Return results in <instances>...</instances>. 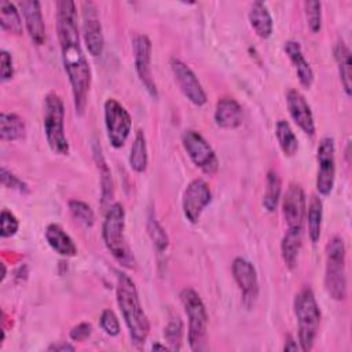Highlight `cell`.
Segmentation results:
<instances>
[{
	"label": "cell",
	"instance_id": "obj_35",
	"mask_svg": "<svg viewBox=\"0 0 352 352\" xmlns=\"http://www.w3.org/2000/svg\"><path fill=\"white\" fill-rule=\"evenodd\" d=\"M307 25L312 33H318L322 29V3L305 1L304 3Z\"/></svg>",
	"mask_w": 352,
	"mask_h": 352
},
{
	"label": "cell",
	"instance_id": "obj_3",
	"mask_svg": "<svg viewBox=\"0 0 352 352\" xmlns=\"http://www.w3.org/2000/svg\"><path fill=\"white\" fill-rule=\"evenodd\" d=\"M102 238L106 249L118 264L129 270L135 268L136 261L125 238V210L120 202L107 208L102 224Z\"/></svg>",
	"mask_w": 352,
	"mask_h": 352
},
{
	"label": "cell",
	"instance_id": "obj_17",
	"mask_svg": "<svg viewBox=\"0 0 352 352\" xmlns=\"http://www.w3.org/2000/svg\"><path fill=\"white\" fill-rule=\"evenodd\" d=\"M286 104L294 124L307 135H315V122L311 106L304 95L297 89H289L286 94Z\"/></svg>",
	"mask_w": 352,
	"mask_h": 352
},
{
	"label": "cell",
	"instance_id": "obj_37",
	"mask_svg": "<svg viewBox=\"0 0 352 352\" xmlns=\"http://www.w3.org/2000/svg\"><path fill=\"white\" fill-rule=\"evenodd\" d=\"M0 221H1L0 235H1L3 239L4 238H11L16 234V231L19 228V221L11 210L3 209L1 214H0Z\"/></svg>",
	"mask_w": 352,
	"mask_h": 352
},
{
	"label": "cell",
	"instance_id": "obj_15",
	"mask_svg": "<svg viewBox=\"0 0 352 352\" xmlns=\"http://www.w3.org/2000/svg\"><path fill=\"white\" fill-rule=\"evenodd\" d=\"M282 213L286 230L304 231V220L307 213V201L302 187L297 183L289 184L282 198Z\"/></svg>",
	"mask_w": 352,
	"mask_h": 352
},
{
	"label": "cell",
	"instance_id": "obj_42",
	"mask_svg": "<svg viewBox=\"0 0 352 352\" xmlns=\"http://www.w3.org/2000/svg\"><path fill=\"white\" fill-rule=\"evenodd\" d=\"M298 349H300V345H297V342L293 340L292 336H287V340L285 342L283 351H298Z\"/></svg>",
	"mask_w": 352,
	"mask_h": 352
},
{
	"label": "cell",
	"instance_id": "obj_18",
	"mask_svg": "<svg viewBox=\"0 0 352 352\" xmlns=\"http://www.w3.org/2000/svg\"><path fill=\"white\" fill-rule=\"evenodd\" d=\"M21 12L23 15L26 30L36 45H43L45 43V23L43 18L41 4L37 0H22L18 3Z\"/></svg>",
	"mask_w": 352,
	"mask_h": 352
},
{
	"label": "cell",
	"instance_id": "obj_21",
	"mask_svg": "<svg viewBox=\"0 0 352 352\" xmlns=\"http://www.w3.org/2000/svg\"><path fill=\"white\" fill-rule=\"evenodd\" d=\"M45 239L50 248L63 257H74L77 246L69 234L59 224H48L45 228Z\"/></svg>",
	"mask_w": 352,
	"mask_h": 352
},
{
	"label": "cell",
	"instance_id": "obj_43",
	"mask_svg": "<svg viewBox=\"0 0 352 352\" xmlns=\"http://www.w3.org/2000/svg\"><path fill=\"white\" fill-rule=\"evenodd\" d=\"M151 349L153 351H169V346H165V345H161V344H154L153 346H151Z\"/></svg>",
	"mask_w": 352,
	"mask_h": 352
},
{
	"label": "cell",
	"instance_id": "obj_28",
	"mask_svg": "<svg viewBox=\"0 0 352 352\" xmlns=\"http://www.w3.org/2000/svg\"><path fill=\"white\" fill-rule=\"evenodd\" d=\"M0 28L11 34L19 36L23 32L22 18L16 6L11 1H0Z\"/></svg>",
	"mask_w": 352,
	"mask_h": 352
},
{
	"label": "cell",
	"instance_id": "obj_10",
	"mask_svg": "<svg viewBox=\"0 0 352 352\" xmlns=\"http://www.w3.org/2000/svg\"><path fill=\"white\" fill-rule=\"evenodd\" d=\"M318 175L316 190L320 195H330L336 180V146L330 136L322 138L316 148Z\"/></svg>",
	"mask_w": 352,
	"mask_h": 352
},
{
	"label": "cell",
	"instance_id": "obj_32",
	"mask_svg": "<svg viewBox=\"0 0 352 352\" xmlns=\"http://www.w3.org/2000/svg\"><path fill=\"white\" fill-rule=\"evenodd\" d=\"M147 232L150 235V239L153 241V245H154L157 253L164 254L165 250L168 249L169 239H168V235H166L165 230L162 228V226L155 219L153 210L148 213V217H147Z\"/></svg>",
	"mask_w": 352,
	"mask_h": 352
},
{
	"label": "cell",
	"instance_id": "obj_14",
	"mask_svg": "<svg viewBox=\"0 0 352 352\" xmlns=\"http://www.w3.org/2000/svg\"><path fill=\"white\" fill-rule=\"evenodd\" d=\"M170 69L175 81L182 94L195 106H204L208 102L206 94L192 69L177 58L170 59Z\"/></svg>",
	"mask_w": 352,
	"mask_h": 352
},
{
	"label": "cell",
	"instance_id": "obj_34",
	"mask_svg": "<svg viewBox=\"0 0 352 352\" xmlns=\"http://www.w3.org/2000/svg\"><path fill=\"white\" fill-rule=\"evenodd\" d=\"M67 205H69V210H70L72 216H73L78 223H81V224L85 226V227L94 226L95 214H94L92 208H91L87 202L80 201V199H70V201L67 202Z\"/></svg>",
	"mask_w": 352,
	"mask_h": 352
},
{
	"label": "cell",
	"instance_id": "obj_23",
	"mask_svg": "<svg viewBox=\"0 0 352 352\" xmlns=\"http://www.w3.org/2000/svg\"><path fill=\"white\" fill-rule=\"evenodd\" d=\"M248 16H249L252 29L260 38H268L272 34V29H274L272 16L263 1L252 3Z\"/></svg>",
	"mask_w": 352,
	"mask_h": 352
},
{
	"label": "cell",
	"instance_id": "obj_38",
	"mask_svg": "<svg viewBox=\"0 0 352 352\" xmlns=\"http://www.w3.org/2000/svg\"><path fill=\"white\" fill-rule=\"evenodd\" d=\"M1 184L6 187V188H11V190H16L19 192H29V187L28 184L21 180L18 176H15L11 170H8L6 166H1Z\"/></svg>",
	"mask_w": 352,
	"mask_h": 352
},
{
	"label": "cell",
	"instance_id": "obj_20",
	"mask_svg": "<svg viewBox=\"0 0 352 352\" xmlns=\"http://www.w3.org/2000/svg\"><path fill=\"white\" fill-rule=\"evenodd\" d=\"M283 50H285V54L287 55V58L290 59L292 65L294 66V70H296L300 84L304 88H311L315 76H314V70H312L311 65L308 63V60L305 59V56L302 54L300 43L296 40H287V41H285Z\"/></svg>",
	"mask_w": 352,
	"mask_h": 352
},
{
	"label": "cell",
	"instance_id": "obj_11",
	"mask_svg": "<svg viewBox=\"0 0 352 352\" xmlns=\"http://www.w3.org/2000/svg\"><path fill=\"white\" fill-rule=\"evenodd\" d=\"M212 201V191L209 184L204 179H194L191 180L182 198V209L184 217L195 224L198 223L202 212Z\"/></svg>",
	"mask_w": 352,
	"mask_h": 352
},
{
	"label": "cell",
	"instance_id": "obj_33",
	"mask_svg": "<svg viewBox=\"0 0 352 352\" xmlns=\"http://www.w3.org/2000/svg\"><path fill=\"white\" fill-rule=\"evenodd\" d=\"M164 337L170 351H179L183 340V322L179 316H172L164 329Z\"/></svg>",
	"mask_w": 352,
	"mask_h": 352
},
{
	"label": "cell",
	"instance_id": "obj_4",
	"mask_svg": "<svg viewBox=\"0 0 352 352\" xmlns=\"http://www.w3.org/2000/svg\"><path fill=\"white\" fill-rule=\"evenodd\" d=\"M293 311L297 318L300 349L308 352L315 344L320 324V309L311 287H302L294 296Z\"/></svg>",
	"mask_w": 352,
	"mask_h": 352
},
{
	"label": "cell",
	"instance_id": "obj_9",
	"mask_svg": "<svg viewBox=\"0 0 352 352\" xmlns=\"http://www.w3.org/2000/svg\"><path fill=\"white\" fill-rule=\"evenodd\" d=\"M104 126L107 139L114 148H121L129 138L132 118L128 110L114 98L104 102Z\"/></svg>",
	"mask_w": 352,
	"mask_h": 352
},
{
	"label": "cell",
	"instance_id": "obj_41",
	"mask_svg": "<svg viewBox=\"0 0 352 352\" xmlns=\"http://www.w3.org/2000/svg\"><path fill=\"white\" fill-rule=\"evenodd\" d=\"M47 349L51 351V352H67V351L72 352V351H74L76 348H74V345H72V344H69V342H56V344L50 345Z\"/></svg>",
	"mask_w": 352,
	"mask_h": 352
},
{
	"label": "cell",
	"instance_id": "obj_13",
	"mask_svg": "<svg viewBox=\"0 0 352 352\" xmlns=\"http://www.w3.org/2000/svg\"><path fill=\"white\" fill-rule=\"evenodd\" d=\"M133 59L136 74L153 99H158L157 84L151 72V41L146 34H138L133 38Z\"/></svg>",
	"mask_w": 352,
	"mask_h": 352
},
{
	"label": "cell",
	"instance_id": "obj_22",
	"mask_svg": "<svg viewBox=\"0 0 352 352\" xmlns=\"http://www.w3.org/2000/svg\"><path fill=\"white\" fill-rule=\"evenodd\" d=\"M334 59L338 69V76L341 85L346 94V96H351L352 91V62H351V50L345 44L344 40H338L334 45Z\"/></svg>",
	"mask_w": 352,
	"mask_h": 352
},
{
	"label": "cell",
	"instance_id": "obj_16",
	"mask_svg": "<svg viewBox=\"0 0 352 352\" xmlns=\"http://www.w3.org/2000/svg\"><path fill=\"white\" fill-rule=\"evenodd\" d=\"M231 271L234 280L242 293L243 305L252 308L258 297V278L254 265L243 257H235Z\"/></svg>",
	"mask_w": 352,
	"mask_h": 352
},
{
	"label": "cell",
	"instance_id": "obj_26",
	"mask_svg": "<svg viewBox=\"0 0 352 352\" xmlns=\"http://www.w3.org/2000/svg\"><path fill=\"white\" fill-rule=\"evenodd\" d=\"M280 194H282V179L276 170L271 169L267 172L265 188H264L263 201H261L263 208L268 213H272L276 210L278 204L280 201Z\"/></svg>",
	"mask_w": 352,
	"mask_h": 352
},
{
	"label": "cell",
	"instance_id": "obj_30",
	"mask_svg": "<svg viewBox=\"0 0 352 352\" xmlns=\"http://www.w3.org/2000/svg\"><path fill=\"white\" fill-rule=\"evenodd\" d=\"M275 136L282 153L286 157H294L298 150V140L290 124L286 120H279L275 125Z\"/></svg>",
	"mask_w": 352,
	"mask_h": 352
},
{
	"label": "cell",
	"instance_id": "obj_44",
	"mask_svg": "<svg viewBox=\"0 0 352 352\" xmlns=\"http://www.w3.org/2000/svg\"><path fill=\"white\" fill-rule=\"evenodd\" d=\"M1 268H3V272H1V278H0V280L3 282V280H4V278H6V274H7V270H6V264H4V263H1Z\"/></svg>",
	"mask_w": 352,
	"mask_h": 352
},
{
	"label": "cell",
	"instance_id": "obj_39",
	"mask_svg": "<svg viewBox=\"0 0 352 352\" xmlns=\"http://www.w3.org/2000/svg\"><path fill=\"white\" fill-rule=\"evenodd\" d=\"M0 78L1 82H6L12 78L14 76V65H12V56L8 51L1 50L0 51Z\"/></svg>",
	"mask_w": 352,
	"mask_h": 352
},
{
	"label": "cell",
	"instance_id": "obj_29",
	"mask_svg": "<svg viewBox=\"0 0 352 352\" xmlns=\"http://www.w3.org/2000/svg\"><path fill=\"white\" fill-rule=\"evenodd\" d=\"M128 160H129V166L133 172L143 173L147 169V164H148L147 142L142 129H139L135 135Z\"/></svg>",
	"mask_w": 352,
	"mask_h": 352
},
{
	"label": "cell",
	"instance_id": "obj_8",
	"mask_svg": "<svg viewBox=\"0 0 352 352\" xmlns=\"http://www.w3.org/2000/svg\"><path fill=\"white\" fill-rule=\"evenodd\" d=\"M182 143L192 164L205 175H214L219 170V158L206 139L194 129H186Z\"/></svg>",
	"mask_w": 352,
	"mask_h": 352
},
{
	"label": "cell",
	"instance_id": "obj_25",
	"mask_svg": "<svg viewBox=\"0 0 352 352\" xmlns=\"http://www.w3.org/2000/svg\"><path fill=\"white\" fill-rule=\"evenodd\" d=\"M26 135L25 121L15 113L3 111L0 114V139L3 142H15Z\"/></svg>",
	"mask_w": 352,
	"mask_h": 352
},
{
	"label": "cell",
	"instance_id": "obj_40",
	"mask_svg": "<svg viewBox=\"0 0 352 352\" xmlns=\"http://www.w3.org/2000/svg\"><path fill=\"white\" fill-rule=\"evenodd\" d=\"M91 333H92V324L89 322H81L74 327H72L69 337L72 341L81 342V341H85L91 336Z\"/></svg>",
	"mask_w": 352,
	"mask_h": 352
},
{
	"label": "cell",
	"instance_id": "obj_6",
	"mask_svg": "<svg viewBox=\"0 0 352 352\" xmlns=\"http://www.w3.org/2000/svg\"><path fill=\"white\" fill-rule=\"evenodd\" d=\"M43 126L50 148L59 155L69 154V140L65 133V106L56 92H48L44 99Z\"/></svg>",
	"mask_w": 352,
	"mask_h": 352
},
{
	"label": "cell",
	"instance_id": "obj_12",
	"mask_svg": "<svg viewBox=\"0 0 352 352\" xmlns=\"http://www.w3.org/2000/svg\"><path fill=\"white\" fill-rule=\"evenodd\" d=\"M81 21L82 36L88 52L92 56L102 55L104 48V37L98 7L94 1L81 3Z\"/></svg>",
	"mask_w": 352,
	"mask_h": 352
},
{
	"label": "cell",
	"instance_id": "obj_7",
	"mask_svg": "<svg viewBox=\"0 0 352 352\" xmlns=\"http://www.w3.org/2000/svg\"><path fill=\"white\" fill-rule=\"evenodd\" d=\"M180 301L188 319V345L191 351H205L208 336V314L205 304L199 294L191 287H186L180 292Z\"/></svg>",
	"mask_w": 352,
	"mask_h": 352
},
{
	"label": "cell",
	"instance_id": "obj_36",
	"mask_svg": "<svg viewBox=\"0 0 352 352\" xmlns=\"http://www.w3.org/2000/svg\"><path fill=\"white\" fill-rule=\"evenodd\" d=\"M99 323H100L102 330H103L107 336L116 337V336L120 334V330H121L120 322H118V318H117V315L114 314L113 309H109V308L103 309V312H102V315H100Z\"/></svg>",
	"mask_w": 352,
	"mask_h": 352
},
{
	"label": "cell",
	"instance_id": "obj_24",
	"mask_svg": "<svg viewBox=\"0 0 352 352\" xmlns=\"http://www.w3.org/2000/svg\"><path fill=\"white\" fill-rule=\"evenodd\" d=\"M301 246H302V231L286 230L280 242V253L289 270H293L297 265Z\"/></svg>",
	"mask_w": 352,
	"mask_h": 352
},
{
	"label": "cell",
	"instance_id": "obj_5",
	"mask_svg": "<svg viewBox=\"0 0 352 352\" xmlns=\"http://www.w3.org/2000/svg\"><path fill=\"white\" fill-rule=\"evenodd\" d=\"M345 253V243L341 236H333L326 245L324 289L336 301H344L348 296Z\"/></svg>",
	"mask_w": 352,
	"mask_h": 352
},
{
	"label": "cell",
	"instance_id": "obj_2",
	"mask_svg": "<svg viewBox=\"0 0 352 352\" xmlns=\"http://www.w3.org/2000/svg\"><path fill=\"white\" fill-rule=\"evenodd\" d=\"M116 298L132 342L143 345L150 333V322L143 311L136 285L125 272L117 274Z\"/></svg>",
	"mask_w": 352,
	"mask_h": 352
},
{
	"label": "cell",
	"instance_id": "obj_31",
	"mask_svg": "<svg viewBox=\"0 0 352 352\" xmlns=\"http://www.w3.org/2000/svg\"><path fill=\"white\" fill-rule=\"evenodd\" d=\"M94 154L95 160L98 164L99 175H100V186H102V205L104 206L107 202H110L113 197V179H111V172L106 164V160L100 151V147L95 144L94 147Z\"/></svg>",
	"mask_w": 352,
	"mask_h": 352
},
{
	"label": "cell",
	"instance_id": "obj_1",
	"mask_svg": "<svg viewBox=\"0 0 352 352\" xmlns=\"http://www.w3.org/2000/svg\"><path fill=\"white\" fill-rule=\"evenodd\" d=\"M55 8L56 32L63 69L72 87L76 113L82 116L91 88V69L81 47L76 3L70 0H59L55 3Z\"/></svg>",
	"mask_w": 352,
	"mask_h": 352
},
{
	"label": "cell",
	"instance_id": "obj_19",
	"mask_svg": "<svg viewBox=\"0 0 352 352\" xmlns=\"http://www.w3.org/2000/svg\"><path fill=\"white\" fill-rule=\"evenodd\" d=\"M214 122L223 129H235L242 124V107L230 96H223L214 107Z\"/></svg>",
	"mask_w": 352,
	"mask_h": 352
},
{
	"label": "cell",
	"instance_id": "obj_27",
	"mask_svg": "<svg viewBox=\"0 0 352 352\" xmlns=\"http://www.w3.org/2000/svg\"><path fill=\"white\" fill-rule=\"evenodd\" d=\"M307 223H308V236L315 245L320 239L322 220H323V202L318 195H312L307 209Z\"/></svg>",
	"mask_w": 352,
	"mask_h": 352
}]
</instances>
